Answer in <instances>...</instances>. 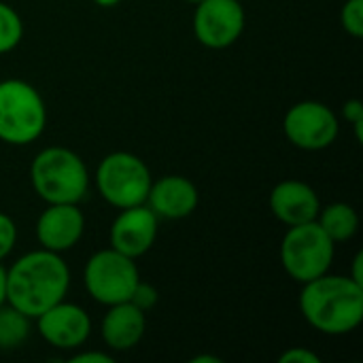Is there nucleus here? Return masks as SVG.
I'll return each mask as SVG.
<instances>
[{"instance_id":"obj_1","label":"nucleus","mask_w":363,"mask_h":363,"mask_svg":"<svg viewBox=\"0 0 363 363\" xmlns=\"http://www.w3.org/2000/svg\"><path fill=\"white\" fill-rule=\"evenodd\" d=\"M68 287L70 270L62 253L36 249L6 268V302L30 319L66 300Z\"/></svg>"},{"instance_id":"obj_2","label":"nucleus","mask_w":363,"mask_h":363,"mask_svg":"<svg viewBox=\"0 0 363 363\" xmlns=\"http://www.w3.org/2000/svg\"><path fill=\"white\" fill-rule=\"evenodd\" d=\"M300 313L313 330L325 336L351 334L363 321V285L351 277L325 272L302 283Z\"/></svg>"},{"instance_id":"obj_3","label":"nucleus","mask_w":363,"mask_h":363,"mask_svg":"<svg viewBox=\"0 0 363 363\" xmlns=\"http://www.w3.org/2000/svg\"><path fill=\"white\" fill-rule=\"evenodd\" d=\"M30 183L45 204H79L89 189V170L68 147H47L30 164Z\"/></svg>"},{"instance_id":"obj_4","label":"nucleus","mask_w":363,"mask_h":363,"mask_svg":"<svg viewBox=\"0 0 363 363\" xmlns=\"http://www.w3.org/2000/svg\"><path fill=\"white\" fill-rule=\"evenodd\" d=\"M47 128V106L40 91L23 79L0 81V140L13 147L30 145Z\"/></svg>"},{"instance_id":"obj_5","label":"nucleus","mask_w":363,"mask_h":363,"mask_svg":"<svg viewBox=\"0 0 363 363\" xmlns=\"http://www.w3.org/2000/svg\"><path fill=\"white\" fill-rule=\"evenodd\" d=\"M336 242L321 230L317 221L291 225L279 249V257L287 277L296 283H308L330 272Z\"/></svg>"},{"instance_id":"obj_6","label":"nucleus","mask_w":363,"mask_h":363,"mask_svg":"<svg viewBox=\"0 0 363 363\" xmlns=\"http://www.w3.org/2000/svg\"><path fill=\"white\" fill-rule=\"evenodd\" d=\"M94 181L100 198L121 211L145 204L153 179L149 166L138 155L113 151L100 160Z\"/></svg>"},{"instance_id":"obj_7","label":"nucleus","mask_w":363,"mask_h":363,"mask_svg":"<svg viewBox=\"0 0 363 363\" xmlns=\"http://www.w3.org/2000/svg\"><path fill=\"white\" fill-rule=\"evenodd\" d=\"M140 281L136 259L115 251L113 247L96 251L83 268V285L91 300L102 306L130 302V296Z\"/></svg>"},{"instance_id":"obj_8","label":"nucleus","mask_w":363,"mask_h":363,"mask_svg":"<svg viewBox=\"0 0 363 363\" xmlns=\"http://www.w3.org/2000/svg\"><path fill=\"white\" fill-rule=\"evenodd\" d=\"M283 132L287 140L302 151H323L336 143L340 121L328 104L302 100L285 113Z\"/></svg>"},{"instance_id":"obj_9","label":"nucleus","mask_w":363,"mask_h":363,"mask_svg":"<svg viewBox=\"0 0 363 363\" xmlns=\"http://www.w3.org/2000/svg\"><path fill=\"white\" fill-rule=\"evenodd\" d=\"M247 15L240 0H202L194 9V34L208 49H228L245 32Z\"/></svg>"},{"instance_id":"obj_10","label":"nucleus","mask_w":363,"mask_h":363,"mask_svg":"<svg viewBox=\"0 0 363 363\" xmlns=\"http://www.w3.org/2000/svg\"><path fill=\"white\" fill-rule=\"evenodd\" d=\"M36 330L40 338L62 351L79 349L91 336V317L89 313L72 302H57L36 319Z\"/></svg>"},{"instance_id":"obj_11","label":"nucleus","mask_w":363,"mask_h":363,"mask_svg":"<svg viewBox=\"0 0 363 363\" xmlns=\"http://www.w3.org/2000/svg\"><path fill=\"white\" fill-rule=\"evenodd\" d=\"M157 234H160V217L147 204H138L119 211V215L111 225L108 240L115 251L132 259H138L151 251V247L157 240Z\"/></svg>"},{"instance_id":"obj_12","label":"nucleus","mask_w":363,"mask_h":363,"mask_svg":"<svg viewBox=\"0 0 363 363\" xmlns=\"http://www.w3.org/2000/svg\"><path fill=\"white\" fill-rule=\"evenodd\" d=\"M85 232V215L79 204H47L36 219V240L40 249L64 253L79 245Z\"/></svg>"},{"instance_id":"obj_13","label":"nucleus","mask_w":363,"mask_h":363,"mask_svg":"<svg viewBox=\"0 0 363 363\" xmlns=\"http://www.w3.org/2000/svg\"><path fill=\"white\" fill-rule=\"evenodd\" d=\"M200 202V191L196 183L183 174H166L151 181L147 194V206L160 219H185L194 215Z\"/></svg>"},{"instance_id":"obj_14","label":"nucleus","mask_w":363,"mask_h":363,"mask_svg":"<svg viewBox=\"0 0 363 363\" xmlns=\"http://www.w3.org/2000/svg\"><path fill=\"white\" fill-rule=\"evenodd\" d=\"M270 213L287 228L315 221L321 211L319 194L304 181L285 179L277 183L268 198Z\"/></svg>"},{"instance_id":"obj_15","label":"nucleus","mask_w":363,"mask_h":363,"mask_svg":"<svg viewBox=\"0 0 363 363\" xmlns=\"http://www.w3.org/2000/svg\"><path fill=\"white\" fill-rule=\"evenodd\" d=\"M106 308L108 311L100 323L102 342L115 353H125L138 347L147 330L145 313L136 308L132 302H119Z\"/></svg>"},{"instance_id":"obj_16","label":"nucleus","mask_w":363,"mask_h":363,"mask_svg":"<svg viewBox=\"0 0 363 363\" xmlns=\"http://www.w3.org/2000/svg\"><path fill=\"white\" fill-rule=\"evenodd\" d=\"M315 221L336 245L351 240L359 230V215L347 202H332L328 206H321Z\"/></svg>"},{"instance_id":"obj_17","label":"nucleus","mask_w":363,"mask_h":363,"mask_svg":"<svg viewBox=\"0 0 363 363\" xmlns=\"http://www.w3.org/2000/svg\"><path fill=\"white\" fill-rule=\"evenodd\" d=\"M32 332V319L4 302L0 306V351L19 349Z\"/></svg>"},{"instance_id":"obj_18","label":"nucleus","mask_w":363,"mask_h":363,"mask_svg":"<svg viewBox=\"0 0 363 363\" xmlns=\"http://www.w3.org/2000/svg\"><path fill=\"white\" fill-rule=\"evenodd\" d=\"M23 38V19L6 2L0 0V55L13 51Z\"/></svg>"},{"instance_id":"obj_19","label":"nucleus","mask_w":363,"mask_h":363,"mask_svg":"<svg viewBox=\"0 0 363 363\" xmlns=\"http://www.w3.org/2000/svg\"><path fill=\"white\" fill-rule=\"evenodd\" d=\"M340 26L342 30L353 36H363V0H347L340 9Z\"/></svg>"},{"instance_id":"obj_20","label":"nucleus","mask_w":363,"mask_h":363,"mask_svg":"<svg viewBox=\"0 0 363 363\" xmlns=\"http://www.w3.org/2000/svg\"><path fill=\"white\" fill-rule=\"evenodd\" d=\"M130 302H132L136 308H140L143 313H147V311H151V308L157 306V302H160V291H157L151 283H147V281L140 279V281L136 283L132 296H130Z\"/></svg>"},{"instance_id":"obj_21","label":"nucleus","mask_w":363,"mask_h":363,"mask_svg":"<svg viewBox=\"0 0 363 363\" xmlns=\"http://www.w3.org/2000/svg\"><path fill=\"white\" fill-rule=\"evenodd\" d=\"M15 242H17V225L6 213L0 211V262H4L11 255Z\"/></svg>"},{"instance_id":"obj_22","label":"nucleus","mask_w":363,"mask_h":363,"mask_svg":"<svg viewBox=\"0 0 363 363\" xmlns=\"http://www.w3.org/2000/svg\"><path fill=\"white\" fill-rule=\"evenodd\" d=\"M279 362L281 363H321V357L306 349V347H291L287 349L283 355H279Z\"/></svg>"},{"instance_id":"obj_23","label":"nucleus","mask_w":363,"mask_h":363,"mask_svg":"<svg viewBox=\"0 0 363 363\" xmlns=\"http://www.w3.org/2000/svg\"><path fill=\"white\" fill-rule=\"evenodd\" d=\"M342 117L351 123V125H355V123H362L363 121V102L362 100H357V98H351V100H347L345 104H342Z\"/></svg>"},{"instance_id":"obj_24","label":"nucleus","mask_w":363,"mask_h":363,"mask_svg":"<svg viewBox=\"0 0 363 363\" xmlns=\"http://www.w3.org/2000/svg\"><path fill=\"white\" fill-rule=\"evenodd\" d=\"M70 363H113V357L102 351H83L74 353L70 357Z\"/></svg>"},{"instance_id":"obj_25","label":"nucleus","mask_w":363,"mask_h":363,"mask_svg":"<svg viewBox=\"0 0 363 363\" xmlns=\"http://www.w3.org/2000/svg\"><path fill=\"white\" fill-rule=\"evenodd\" d=\"M362 266H363V253H362V251H359V253H357V255L353 257V270H351V274H349V277H351L353 281H357L359 285H363V270H362Z\"/></svg>"},{"instance_id":"obj_26","label":"nucleus","mask_w":363,"mask_h":363,"mask_svg":"<svg viewBox=\"0 0 363 363\" xmlns=\"http://www.w3.org/2000/svg\"><path fill=\"white\" fill-rule=\"evenodd\" d=\"M6 302V268L0 262V306Z\"/></svg>"},{"instance_id":"obj_27","label":"nucleus","mask_w":363,"mask_h":363,"mask_svg":"<svg viewBox=\"0 0 363 363\" xmlns=\"http://www.w3.org/2000/svg\"><path fill=\"white\" fill-rule=\"evenodd\" d=\"M191 363H221V359L213 357V355H200V357H194Z\"/></svg>"},{"instance_id":"obj_28","label":"nucleus","mask_w":363,"mask_h":363,"mask_svg":"<svg viewBox=\"0 0 363 363\" xmlns=\"http://www.w3.org/2000/svg\"><path fill=\"white\" fill-rule=\"evenodd\" d=\"M98 6H102V9H111V6H117L121 0H94Z\"/></svg>"},{"instance_id":"obj_29","label":"nucleus","mask_w":363,"mask_h":363,"mask_svg":"<svg viewBox=\"0 0 363 363\" xmlns=\"http://www.w3.org/2000/svg\"><path fill=\"white\" fill-rule=\"evenodd\" d=\"M187 2H189V4H194V6H196V4H198V2H202V0H187Z\"/></svg>"},{"instance_id":"obj_30","label":"nucleus","mask_w":363,"mask_h":363,"mask_svg":"<svg viewBox=\"0 0 363 363\" xmlns=\"http://www.w3.org/2000/svg\"><path fill=\"white\" fill-rule=\"evenodd\" d=\"M240 2H242V0H240Z\"/></svg>"}]
</instances>
